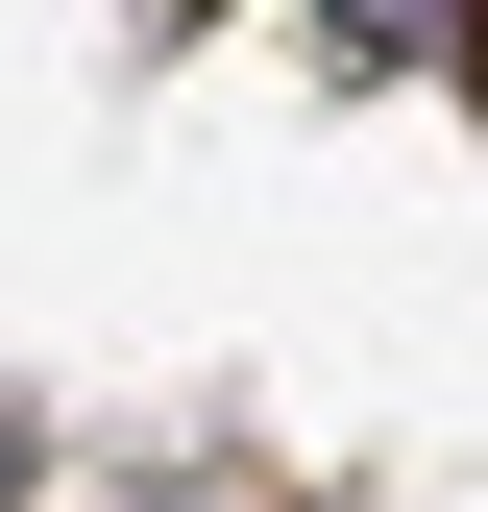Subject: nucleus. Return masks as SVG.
<instances>
[{"label":"nucleus","instance_id":"obj_1","mask_svg":"<svg viewBox=\"0 0 488 512\" xmlns=\"http://www.w3.org/2000/svg\"><path fill=\"white\" fill-rule=\"evenodd\" d=\"M342 49H415V74H488V0H318Z\"/></svg>","mask_w":488,"mask_h":512},{"label":"nucleus","instance_id":"obj_2","mask_svg":"<svg viewBox=\"0 0 488 512\" xmlns=\"http://www.w3.org/2000/svg\"><path fill=\"white\" fill-rule=\"evenodd\" d=\"M0 512H25V439H0Z\"/></svg>","mask_w":488,"mask_h":512}]
</instances>
